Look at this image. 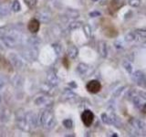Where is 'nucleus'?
Returning a JSON list of instances; mask_svg holds the SVG:
<instances>
[{
	"mask_svg": "<svg viewBox=\"0 0 146 137\" xmlns=\"http://www.w3.org/2000/svg\"><path fill=\"white\" fill-rule=\"evenodd\" d=\"M13 9L15 11H18L20 9V5L18 3V1H15L13 4Z\"/></svg>",
	"mask_w": 146,
	"mask_h": 137,
	"instance_id": "nucleus-7",
	"label": "nucleus"
},
{
	"mask_svg": "<svg viewBox=\"0 0 146 137\" xmlns=\"http://www.w3.org/2000/svg\"><path fill=\"white\" fill-rule=\"evenodd\" d=\"M81 120L85 126L90 127L93 122L94 114L92 113V112H90V110H86V111H84L81 114Z\"/></svg>",
	"mask_w": 146,
	"mask_h": 137,
	"instance_id": "nucleus-1",
	"label": "nucleus"
},
{
	"mask_svg": "<svg viewBox=\"0 0 146 137\" xmlns=\"http://www.w3.org/2000/svg\"><path fill=\"white\" fill-rule=\"evenodd\" d=\"M0 70H7V71H11L12 68L10 64H9L6 59H3L0 57Z\"/></svg>",
	"mask_w": 146,
	"mask_h": 137,
	"instance_id": "nucleus-4",
	"label": "nucleus"
},
{
	"mask_svg": "<svg viewBox=\"0 0 146 137\" xmlns=\"http://www.w3.org/2000/svg\"><path fill=\"white\" fill-rule=\"evenodd\" d=\"M39 27H40L39 21L35 19V18L31 19L29 22V24H27V29H29V30L31 32V33H36L39 29Z\"/></svg>",
	"mask_w": 146,
	"mask_h": 137,
	"instance_id": "nucleus-3",
	"label": "nucleus"
},
{
	"mask_svg": "<svg viewBox=\"0 0 146 137\" xmlns=\"http://www.w3.org/2000/svg\"><path fill=\"white\" fill-rule=\"evenodd\" d=\"M86 88L90 93H98L102 90V85L98 80H90L87 83Z\"/></svg>",
	"mask_w": 146,
	"mask_h": 137,
	"instance_id": "nucleus-2",
	"label": "nucleus"
},
{
	"mask_svg": "<svg viewBox=\"0 0 146 137\" xmlns=\"http://www.w3.org/2000/svg\"><path fill=\"white\" fill-rule=\"evenodd\" d=\"M24 1L29 8H33L36 4V0H24Z\"/></svg>",
	"mask_w": 146,
	"mask_h": 137,
	"instance_id": "nucleus-6",
	"label": "nucleus"
},
{
	"mask_svg": "<svg viewBox=\"0 0 146 137\" xmlns=\"http://www.w3.org/2000/svg\"><path fill=\"white\" fill-rule=\"evenodd\" d=\"M41 122L44 123L45 125H50L52 122V116L49 112H45L43 116L41 117Z\"/></svg>",
	"mask_w": 146,
	"mask_h": 137,
	"instance_id": "nucleus-5",
	"label": "nucleus"
},
{
	"mask_svg": "<svg viewBox=\"0 0 146 137\" xmlns=\"http://www.w3.org/2000/svg\"><path fill=\"white\" fill-rule=\"evenodd\" d=\"M143 112L144 113H146V104L143 106Z\"/></svg>",
	"mask_w": 146,
	"mask_h": 137,
	"instance_id": "nucleus-8",
	"label": "nucleus"
},
{
	"mask_svg": "<svg viewBox=\"0 0 146 137\" xmlns=\"http://www.w3.org/2000/svg\"><path fill=\"white\" fill-rule=\"evenodd\" d=\"M2 87H3V81H2L1 80H0V89H1Z\"/></svg>",
	"mask_w": 146,
	"mask_h": 137,
	"instance_id": "nucleus-9",
	"label": "nucleus"
}]
</instances>
